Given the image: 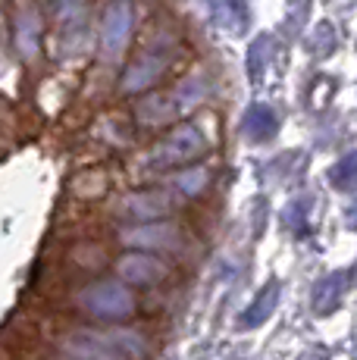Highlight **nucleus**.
Returning a JSON list of instances; mask_svg holds the SVG:
<instances>
[{
  "mask_svg": "<svg viewBox=\"0 0 357 360\" xmlns=\"http://www.w3.org/2000/svg\"><path fill=\"white\" fill-rule=\"evenodd\" d=\"M207 148L210 144H207V138H204V131L197 126H191V122H185V126L173 129L154 150H150L148 160H144V169L160 172V169H176V166L195 163L207 154Z\"/></svg>",
  "mask_w": 357,
  "mask_h": 360,
  "instance_id": "1",
  "label": "nucleus"
},
{
  "mask_svg": "<svg viewBox=\"0 0 357 360\" xmlns=\"http://www.w3.org/2000/svg\"><path fill=\"white\" fill-rule=\"evenodd\" d=\"M79 307L98 320H129L135 314V295L122 282H94L79 292Z\"/></svg>",
  "mask_w": 357,
  "mask_h": 360,
  "instance_id": "2",
  "label": "nucleus"
},
{
  "mask_svg": "<svg viewBox=\"0 0 357 360\" xmlns=\"http://www.w3.org/2000/svg\"><path fill=\"white\" fill-rule=\"evenodd\" d=\"M135 25V6L129 0H110L100 16V51L107 60H116L126 47Z\"/></svg>",
  "mask_w": 357,
  "mask_h": 360,
  "instance_id": "3",
  "label": "nucleus"
},
{
  "mask_svg": "<svg viewBox=\"0 0 357 360\" xmlns=\"http://www.w3.org/2000/svg\"><path fill=\"white\" fill-rule=\"evenodd\" d=\"M119 238L122 245L144 248V251H178L185 245V235L176 223H135Z\"/></svg>",
  "mask_w": 357,
  "mask_h": 360,
  "instance_id": "4",
  "label": "nucleus"
},
{
  "mask_svg": "<svg viewBox=\"0 0 357 360\" xmlns=\"http://www.w3.org/2000/svg\"><path fill=\"white\" fill-rule=\"evenodd\" d=\"M116 273H119V279L129 282V285L148 288V285H157V282L167 279L169 266L160 257H154L150 251H132V254L116 260Z\"/></svg>",
  "mask_w": 357,
  "mask_h": 360,
  "instance_id": "5",
  "label": "nucleus"
},
{
  "mask_svg": "<svg viewBox=\"0 0 357 360\" xmlns=\"http://www.w3.org/2000/svg\"><path fill=\"white\" fill-rule=\"evenodd\" d=\"M176 198L169 191H135L119 204V213L132 223H154L163 219L167 213H173Z\"/></svg>",
  "mask_w": 357,
  "mask_h": 360,
  "instance_id": "6",
  "label": "nucleus"
},
{
  "mask_svg": "<svg viewBox=\"0 0 357 360\" xmlns=\"http://www.w3.org/2000/svg\"><path fill=\"white\" fill-rule=\"evenodd\" d=\"M167 66H169V57L167 53H141L138 60H135L132 66L122 72V79H119V88L126 94H138L144 91V88H154L157 82H160V75L167 72Z\"/></svg>",
  "mask_w": 357,
  "mask_h": 360,
  "instance_id": "7",
  "label": "nucleus"
},
{
  "mask_svg": "<svg viewBox=\"0 0 357 360\" xmlns=\"http://www.w3.org/2000/svg\"><path fill=\"white\" fill-rule=\"evenodd\" d=\"M63 354L70 360H126L110 345L107 335H94V332H75V335H70L63 342Z\"/></svg>",
  "mask_w": 357,
  "mask_h": 360,
  "instance_id": "8",
  "label": "nucleus"
},
{
  "mask_svg": "<svg viewBox=\"0 0 357 360\" xmlns=\"http://www.w3.org/2000/svg\"><path fill=\"white\" fill-rule=\"evenodd\" d=\"M348 282H351V276L345 273V269H335V273H326L323 279L313 285V310H317L320 316H329L332 310H339L342 297L348 292Z\"/></svg>",
  "mask_w": 357,
  "mask_h": 360,
  "instance_id": "9",
  "label": "nucleus"
},
{
  "mask_svg": "<svg viewBox=\"0 0 357 360\" xmlns=\"http://www.w3.org/2000/svg\"><path fill=\"white\" fill-rule=\"evenodd\" d=\"M279 131V113L270 103H251L242 116V135L248 141H270Z\"/></svg>",
  "mask_w": 357,
  "mask_h": 360,
  "instance_id": "10",
  "label": "nucleus"
},
{
  "mask_svg": "<svg viewBox=\"0 0 357 360\" xmlns=\"http://www.w3.org/2000/svg\"><path fill=\"white\" fill-rule=\"evenodd\" d=\"M41 44V13L32 4H22L16 10V47L25 60H32L38 53Z\"/></svg>",
  "mask_w": 357,
  "mask_h": 360,
  "instance_id": "11",
  "label": "nucleus"
},
{
  "mask_svg": "<svg viewBox=\"0 0 357 360\" xmlns=\"http://www.w3.org/2000/svg\"><path fill=\"white\" fill-rule=\"evenodd\" d=\"M276 304H279V282L273 279V282H266V285L257 292V297H254L248 307L242 310L238 326H242V329H254V326H260V323H266L273 316V310H276Z\"/></svg>",
  "mask_w": 357,
  "mask_h": 360,
  "instance_id": "12",
  "label": "nucleus"
},
{
  "mask_svg": "<svg viewBox=\"0 0 357 360\" xmlns=\"http://www.w3.org/2000/svg\"><path fill=\"white\" fill-rule=\"evenodd\" d=\"M169 98H173V107L178 116L191 113L197 103L207 98V79H204V75H188V79L178 82L173 91H169Z\"/></svg>",
  "mask_w": 357,
  "mask_h": 360,
  "instance_id": "13",
  "label": "nucleus"
},
{
  "mask_svg": "<svg viewBox=\"0 0 357 360\" xmlns=\"http://www.w3.org/2000/svg\"><path fill=\"white\" fill-rule=\"evenodd\" d=\"M214 19L223 32L242 34L248 25V4L245 0H214Z\"/></svg>",
  "mask_w": 357,
  "mask_h": 360,
  "instance_id": "14",
  "label": "nucleus"
},
{
  "mask_svg": "<svg viewBox=\"0 0 357 360\" xmlns=\"http://www.w3.org/2000/svg\"><path fill=\"white\" fill-rule=\"evenodd\" d=\"M176 107H173V98L167 94H150V98H144V103L138 107V120L144 126H167L169 120H176Z\"/></svg>",
  "mask_w": 357,
  "mask_h": 360,
  "instance_id": "15",
  "label": "nucleus"
},
{
  "mask_svg": "<svg viewBox=\"0 0 357 360\" xmlns=\"http://www.w3.org/2000/svg\"><path fill=\"white\" fill-rule=\"evenodd\" d=\"M110 345H113L116 351H119L122 357L129 360H141L144 354H148V342L138 335V332H129V329H113L110 332Z\"/></svg>",
  "mask_w": 357,
  "mask_h": 360,
  "instance_id": "16",
  "label": "nucleus"
},
{
  "mask_svg": "<svg viewBox=\"0 0 357 360\" xmlns=\"http://www.w3.org/2000/svg\"><path fill=\"white\" fill-rule=\"evenodd\" d=\"M329 182H332L339 191H351L357 185V148L348 150V154L342 157L332 169H329Z\"/></svg>",
  "mask_w": 357,
  "mask_h": 360,
  "instance_id": "17",
  "label": "nucleus"
},
{
  "mask_svg": "<svg viewBox=\"0 0 357 360\" xmlns=\"http://www.w3.org/2000/svg\"><path fill=\"white\" fill-rule=\"evenodd\" d=\"M207 182H210V172L204 169V166H195V169H185V172H178V176L173 179V185L182 195H188V198H195V195H201L204 188H207Z\"/></svg>",
  "mask_w": 357,
  "mask_h": 360,
  "instance_id": "18",
  "label": "nucleus"
},
{
  "mask_svg": "<svg viewBox=\"0 0 357 360\" xmlns=\"http://www.w3.org/2000/svg\"><path fill=\"white\" fill-rule=\"evenodd\" d=\"M307 213H311V198H294L292 204L285 207V226L294 235L307 232Z\"/></svg>",
  "mask_w": 357,
  "mask_h": 360,
  "instance_id": "19",
  "label": "nucleus"
},
{
  "mask_svg": "<svg viewBox=\"0 0 357 360\" xmlns=\"http://www.w3.org/2000/svg\"><path fill=\"white\" fill-rule=\"evenodd\" d=\"M53 13H57L60 19H70V22H75V19L82 16V10H85V0H51Z\"/></svg>",
  "mask_w": 357,
  "mask_h": 360,
  "instance_id": "20",
  "label": "nucleus"
},
{
  "mask_svg": "<svg viewBox=\"0 0 357 360\" xmlns=\"http://www.w3.org/2000/svg\"><path fill=\"white\" fill-rule=\"evenodd\" d=\"M345 223L348 226H357V198L348 204V210H345Z\"/></svg>",
  "mask_w": 357,
  "mask_h": 360,
  "instance_id": "21",
  "label": "nucleus"
}]
</instances>
